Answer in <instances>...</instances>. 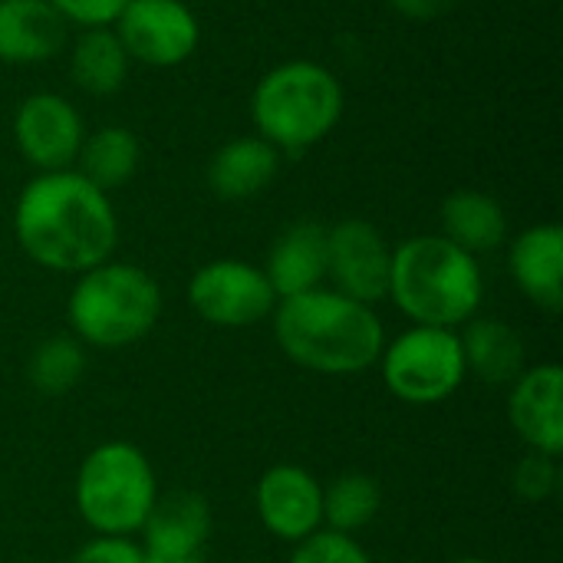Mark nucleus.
Masks as SVG:
<instances>
[{
	"instance_id": "obj_2",
	"label": "nucleus",
	"mask_w": 563,
	"mask_h": 563,
	"mask_svg": "<svg viewBox=\"0 0 563 563\" xmlns=\"http://www.w3.org/2000/svg\"><path fill=\"white\" fill-rule=\"evenodd\" d=\"M274 336L290 363L327 376L363 373L379 363L386 346L376 310L333 287L277 300Z\"/></svg>"
},
{
	"instance_id": "obj_17",
	"label": "nucleus",
	"mask_w": 563,
	"mask_h": 563,
	"mask_svg": "<svg viewBox=\"0 0 563 563\" xmlns=\"http://www.w3.org/2000/svg\"><path fill=\"white\" fill-rule=\"evenodd\" d=\"M264 274H267L277 300L323 287V280H327V228L320 221H294L290 228H284L277 234V241L271 244Z\"/></svg>"
},
{
	"instance_id": "obj_27",
	"label": "nucleus",
	"mask_w": 563,
	"mask_h": 563,
	"mask_svg": "<svg viewBox=\"0 0 563 563\" xmlns=\"http://www.w3.org/2000/svg\"><path fill=\"white\" fill-rule=\"evenodd\" d=\"M129 0H49V7L73 26L92 30V26H112L115 16L125 10Z\"/></svg>"
},
{
	"instance_id": "obj_28",
	"label": "nucleus",
	"mask_w": 563,
	"mask_h": 563,
	"mask_svg": "<svg viewBox=\"0 0 563 563\" xmlns=\"http://www.w3.org/2000/svg\"><path fill=\"white\" fill-rule=\"evenodd\" d=\"M69 563H145L142 548L132 544L129 538H96L76 551Z\"/></svg>"
},
{
	"instance_id": "obj_20",
	"label": "nucleus",
	"mask_w": 563,
	"mask_h": 563,
	"mask_svg": "<svg viewBox=\"0 0 563 563\" xmlns=\"http://www.w3.org/2000/svg\"><path fill=\"white\" fill-rule=\"evenodd\" d=\"M142 165V142L129 125H99L86 132L79 155H76V172L96 185L99 191L112 195L125 188Z\"/></svg>"
},
{
	"instance_id": "obj_22",
	"label": "nucleus",
	"mask_w": 563,
	"mask_h": 563,
	"mask_svg": "<svg viewBox=\"0 0 563 563\" xmlns=\"http://www.w3.org/2000/svg\"><path fill=\"white\" fill-rule=\"evenodd\" d=\"M459 340L465 353V369L482 376L485 383H511L521 376L525 343L505 320H468V330Z\"/></svg>"
},
{
	"instance_id": "obj_31",
	"label": "nucleus",
	"mask_w": 563,
	"mask_h": 563,
	"mask_svg": "<svg viewBox=\"0 0 563 563\" xmlns=\"http://www.w3.org/2000/svg\"><path fill=\"white\" fill-rule=\"evenodd\" d=\"M455 563H488V561H455Z\"/></svg>"
},
{
	"instance_id": "obj_7",
	"label": "nucleus",
	"mask_w": 563,
	"mask_h": 563,
	"mask_svg": "<svg viewBox=\"0 0 563 563\" xmlns=\"http://www.w3.org/2000/svg\"><path fill=\"white\" fill-rule=\"evenodd\" d=\"M383 379L409 406L445 402L468 376L459 330L412 327L383 346Z\"/></svg>"
},
{
	"instance_id": "obj_18",
	"label": "nucleus",
	"mask_w": 563,
	"mask_h": 563,
	"mask_svg": "<svg viewBox=\"0 0 563 563\" xmlns=\"http://www.w3.org/2000/svg\"><path fill=\"white\" fill-rule=\"evenodd\" d=\"M280 152L261 135H238L224 142L208 162V188L221 201H247L274 185Z\"/></svg>"
},
{
	"instance_id": "obj_14",
	"label": "nucleus",
	"mask_w": 563,
	"mask_h": 563,
	"mask_svg": "<svg viewBox=\"0 0 563 563\" xmlns=\"http://www.w3.org/2000/svg\"><path fill=\"white\" fill-rule=\"evenodd\" d=\"M211 538V508L195 492L158 498L142 525V554L148 558H205Z\"/></svg>"
},
{
	"instance_id": "obj_11",
	"label": "nucleus",
	"mask_w": 563,
	"mask_h": 563,
	"mask_svg": "<svg viewBox=\"0 0 563 563\" xmlns=\"http://www.w3.org/2000/svg\"><path fill=\"white\" fill-rule=\"evenodd\" d=\"M86 122L59 92H30L13 112V142L36 172H63L76 165Z\"/></svg>"
},
{
	"instance_id": "obj_15",
	"label": "nucleus",
	"mask_w": 563,
	"mask_h": 563,
	"mask_svg": "<svg viewBox=\"0 0 563 563\" xmlns=\"http://www.w3.org/2000/svg\"><path fill=\"white\" fill-rule=\"evenodd\" d=\"M66 36L69 23L49 0H0V63H46L66 46Z\"/></svg>"
},
{
	"instance_id": "obj_6",
	"label": "nucleus",
	"mask_w": 563,
	"mask_h": 563,
	"mask_svg": "<svg viewBox=\"0 0 563 563\" xmlns=\"http://www.w3.org/2000/svg\"><path fill=\"white\" fill-rule=\"evenodd\" d=\"M155 501V472L135 445L106 442L82 459L76 475V508L99 538H129L142 531Z\"/></svg>"
},
{
	"instance_id": "obj_23",
	"label": "nucleus",
	"mask_w": 563,
	"mask_h": 563,
	"mask_svg": "<svg viewBox=\"0 0 563 563\" xmlns=\"http://www.w3.org/2000/svg\"><path fill=\"white\" fill-rule=\"evenodd\" d=\"M379 511V485L369 475L350 472L323 488V525L336 534H353L366 528Z\"/></svg>"
},
{
	"instance_id": "obj_19",
	"label": "nucleus",
	"mask_w": 563,
	"mask_h": 563,
	"mask_svg": "<svg viewBox=\"0 0 563 563\" xmlns=\"http://www.w3.org/2000/svg\"><path fill=\"white\" fill-rule=\"evenodd\" d=\"M442 238L472 257L492 254L508 241V214L495 195L462 188L442 201Z\"/></svg>"
},
{
	"instance_id": "obj_16",
	"label": "nucleus",
	"mask_w": 563,
	"mask_h": 563,
	"mask_svg": "<svg viewBox=\"0 0 563 563\" xmlns=\"http://www.w3.org/2000/svg\"><path fill=\"white\" fill-rule=\"evenodd\" d=\"M518 290L541 310L558 313L563 307V228L531 224L511 241L508 254Z\"/></svg>"
},
{
	"instance_id": "obj_9",
	"label": "nucleus",
	"mask_w": 563,
	"mask_h": 563,
	"mask_svg": "<svg viewBox=\"0 0 563 563\" xmlns=\"http://www.w3.org/2000/svg\"><path fill=\"white\" fill-rule=\"evenodd\" d=\"M188 303L205 323L238 330L271 317L277 307V294L264 267L224 257L195 271L188 284Z\"/></svg>"
},
{
	"instance_id": "obj_30",
	"label": "nucleus",
	"mask_w": 563,
	"mask_h": 563,
	"mask_svg": "<svg viewBox=\"0 0 563 563\" xmlns=\"http://www.w3.org/2000/svg\"><path fill=\"white\" fill-rule=\"evenodd\" d=\"M142 561L145 563H208L205 558H148V554H142Z\"/></svg>"
},
{
	"instance_id": "obj_8",
	"label": "nucleus",
	"mask_w": 563,
	"mask_h": 563,
	"mask_svg": "<svg viewBox=\"0 0 563 563\" xmlns=\"http://www.w3.org/2000/svg\"><path fill=\"white\" fill-rule=\"evenodd\" d=\"M112 30L129 59L152 69L188 63L201 43L198 13L185 0H129Z\"/></svg>"
},
{
	"instance_id": "obj_5",
	"label": "nucleus",
	"mask_w": 563,
	"mask_h": 563,
	"mask_svg": "<svg viewBox=\"0 0 563 563\" xmlns=\"http://www.w3.org/2000/svg\"><path fill=\"white\" fill-rule=\"evenodd\" d=\"M66 313L79 343L119 350L152 333L162 317V290L148 271L109 257L76 274Z\"/></svg>"
},
{
	"instance_id": "obj_1",
	"label": "nucleus",
	"mask_w": 563,
	"mask_h": 563,
	"mask_svg": "<svg viewBox=\"0 0 563 563\" xmlns=\"http://www.w3.org/2000/svg\"><path fill=\"white\" fill-rule=\"evenodd\" d=\"M13 234L33 264L56 274H82L112 257L119 218L109 195L76 168L36 172L13 205Z\"/></svg>"
},
{
	"instance_id": "obj_29",
	"label": "nucleus",
	"mask_w": 563,
	"mask_h": 563,
	"mask_svg": "<svg viewBox=\"0 0 563 563\" xmlns=\"http://www.w3.org/2000/svg\"><path fill=\"white\" fill-rule=\"evenodd\" d=\"M459 0H389V7L406 16V20H435L442 13H449Z\"/></svg>"
},
{
	"instance_id": "obj_10",
	"label": "nucleus",
	"mask_w": 563,
	"mask_h": 563,
	"mask_svg": "<svg viewBox=\"0 0 563 563\" xmlns=\"http://www.w3.org/2000/svg\"><path fill=\"white\" fill-rule=\"evenodd\" d=\"M393 247L373 221L346 218L327 228V277L333 290L366 307L389 297Z\"/></svg>"
},
{
	"instance_id": "obj_12",
	"label": "nucleus",
	"mask_w": 563,
	"mask_h": 563,
	"mask_svg": "<svg viewBox=\"0 0 563 563\" xmlns=\"http://www.w3.org/2000/svg\"><path fill=\"white\" fill-rule=\"evenodd\" d=\"M257 515L274 538L300 544L323 528V485L300 465H274L257 485Z\"/></svg>"
},
{
	"instance_id": "obj_26",
	"label": "nucleus",
	"mask_w": 563,
	"mask_h": 563,
	"mask_svg": "<svg viewBox=\"0 0 563 563\" xmlns=\"http://www.w3.org/2000/svg\"><path fill=\"white\" fill-rule=\"evenodd\" d=\"M558 482H561L558 459L554 455H544V452H531L515 468V488L528 501H544L548 495L558 492Z\"/></svg>"
},
{
	"instance_id": "obj_3",
	"label": "nucleus",
	"mask_w": 563,
	"mask_h": 563,
	"mask_svg": "<svg viewBox=\"0 0 563 563\" xmlns=\"http://www.w3.org/2000/svg\"><path fill=\"white\" fill-rule=\"evenodd\" d=\"M485 280L478 257L442 234H416L393 247L389 300L416 327L455 330L475 320Z\"/></svg>"
},
{
	"instance_id": "obj_25",
	"label": "nucleus",
	"mask_w": 563,
	"mask_h": 563,
	"mask_svg": "<svg viewBox=\"0 0 563 563\" xmlns=\"http://www.w3.org/2000/svg\"><path fill=\"white\" fill-rule=\"evenodd\" d=\"M290 563H373L369 554L353 541V534H336L320 528L317 534L303 538L294 551Z\"/></svg>"
},
{
	"instance_id": "obj_24",
	"label": "nucleus",
	"mask_w": 563,
	"mask_h": 563,
	"mask_svg": "<svg viewBox=\"0 0 563 563\" xmlns=\"http://www.w3.org/2000/svg\"><path fill=\"white\" fill-rule=\"evenodd\" d=\"M86 373V350L76 336H49L30 356V383L43 396L69 393Z\"/></svg>"
},
{
	"instance_id": "obj_21",
	"label": "nucleus",
	"mask_w": 563,
	"mask_h": 563,
	"mask_svg": "<svg viewBox=\"0 0 563 563\" xmlns=\"http://www.w3.org/2000/svg\"><path fill=\"white\" fill-rule=\"evenodd\" d=\"M132 59L112 26H92L69 46V76L86 96H112L125 86Z\"/></svg>"
},
{
	"instance_id": "obj_13",
	"label": "nucleus",
	"mask_w": 563,
	"mask_h": 563,
	"mask_svg": "<svg viewBox=\"0 0 563 563\" xmlns=\"http://www.w3.org/2000/svg\"><path fill=\"white\" fill-rule=\"evenodd\" d=\"M563 369L554 363L534 366L515 379L508 419L531 452H563Z\"/></svg>"
},
{
	"instance_id": "obj_4",
	"label": "nucleus",
	"mask_w": 563,
	"mask_h": 563,
	"mask_svg": "<svg viewBox=\"0 0 563 563\" xmlns=\"http://www.w3.org/2000/svg\"><path fill=\"white\" fill-rule=\"evenodd\" d=\"M346 92L333 69L313 59H287L267 69L251 92L254 135L280 155H303L343 119Z\"/></svg>"
}]
</instances>
